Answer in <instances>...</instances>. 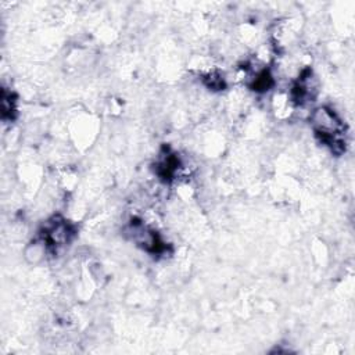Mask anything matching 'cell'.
I'll use <instances>...</instances> for the list:
<instances>
[{
  "instance_id": "obj_1",
  "label": "cell",
  "mask_w": 355,
  "mask_h": 355,
  "mask_svg": "<svg viewBox=\"0 0 355 355\" xmlns=\"http://www.w3.org/2000/svg\"><path fill=\"white\" fill-rule=\"evenodd\" d=\"M309 121L315 133L320 137L322 143L329 146L333 153L341 154L343 151H345V128L341 118L336 114L334 110L326 105L318 107L311 112Z\"/></svg>"
},
{
  "instance_id": "obj_2",
  "label": "cell",
  "mask_w": 355,
  "mask_h": 355,
  "mask_svg": "<svg viewBox=\"0 0 355 355\" xmlns=\"http://www.w3.org/2000/svg\"><path fill=\"white\" fill-rule=\"evenodd\" d=\"M47 251L49 250V245L47 243L44 241V239L42 236H39L37 239L32 240L24 250V258L26 259V262L32 263V265H37L40 263L46 255H47Z\"/></svg>"
}]
</instances>
